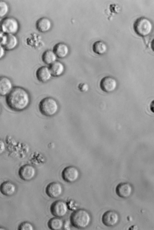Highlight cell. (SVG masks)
<instances>
[{"instance_id":"cell-16","label":"cell","mask_w":154,"mask_h":230,"mask_svg":"<svg viewBox=\"0 0 154 230\" xmlns=\"http://www.w3.org/2000/svg\"><path fill=\"white\" fill-rule=\"evenodd\" d=\"M16 187L12 182L7 181L2 182L0 185V192L4 195L10 196L15 192Z\"/></svg>"},{"instance_id":"cell-28","label":"cell","mask_w":154,"mask_h":230,"mask_svg":"<svg viewBox=\"0 0 154 230\" xmlns=\"http://www.w3.org/2000/svg\"><path fill=\"white\" fill-rule=\"evenodd\" d=\"M150 109L151 111L153 112V101H152L150 105Z\"/></svg>"},{"instance_id":"cell-18","label":"cell","mask_w":154,"mask_h":230,"mask_svg":"<svg viewBox=\"0 0 154 230\" xmlns=\"http://www.w3.org/2000/svg\"><path fill=\"white\" fill-rule=\"evenodd\" d=\"M52 76L58 77L62 75L65 70L64 65L59 61H56L49 67Z\"/></svg>"},{"instance_id":"cell-11","label":"cell","mask_w":154,"mask_h":230,"mask_svg":"<svg viewBox=\"0 0 154 230\" xmlns=\"http://www.w3.org/2000/svg\"><path fill=\"white\" fill-rule=\"evenodd\" d=\"M63 191V187L60 182H54L49 183L47 186L45 192L50 198H56L60 197Z\"/></svg>"},{"instance_id":"cell-29","label":"cell","mask_w":154,"mask_h":230,"mask_svg":"<svg viewBox=\"0 0 154 230\" xmlns=\"http://www.w3.org/2000/svg\"><path fill=\"white\" fill-rule=\"evenodd\" d=\"M4 34V33H3L2 31L0 22V38H1L3 35Z\"/></svg>"},{"instance_id":"cell-3","label":"cell","mask_w":154,"mask_h":230,"mask_svg":"<svg viewBox=\"0 0 154 230\" xmlns=\"http://www.w3.org/2000/svg\"><path fill=\"white\" fill-rule=\"evenodd\" d=\"M38 107L41 113L47 117L54 115L59 109L57 101L51 97H47L42 99L39 103Z\"/></svg>"},{"instance_id":"cell-27","label":"cell","mask_w":154,"mask_h":230,"mask_svg":"<svg viewBox=\"0 0 154 230\" xmlns=\"http://www.w3.org/2000/svg\"><path fill=\"white\" fill-rule=\"evenodd\" d=\"M6 51L4 47L0 44V60L5 56Z\"/></svg>"},{"instance_id":"cell-8","label":"cell","mask_w":154,"mask_h":230,"mask_svg":"<svg viewBox=\"0 0 154 230\" xmlns=\"http://www.w3.org/2000/svg\"><path fill=\"white\" fill-rule=\"evenodd\" d=\"M18 44V39L15 35L4 34L0 38V44L7 51L14 50Z\"/></svg>"},{"instance_id":"cell-1","label":"cell","mask_w":154,"mask_h":230,"mask_svg":"<svg viewBox=\"0 0 154 230\" xmlns=\"http://www.w3.org/2000/svg\"><path fill=\"white\" fill-rule=\"evenodd\" d=\"M30 102V96L28 91L20 86L14 87L6 97L7 106L15 111L20 112L25 110L29 106Z\"/></svg>"},{"instance_id":"cell-14","label":"cell","mask_w":154,"mask_h":230,"mask_svg":"<svg viewBox=\"0 0 154 230\" xmlns=\"http://www.w3.org/2000/svg\"><path fill=\"white\" fill-rule=\"evenodd\" d=\"M133 192L132 186L128 182H122L116 186V192L118 196L123 198H126L131 196Z\"/></svg>"},{"instance_id":"cell-6","label":"cell","mask_w":154,"mask_h":230,"mask_svg":"<svg viewBox=\"0 0 154 230\" xmlns=\"http://www.w3.org/2000/svg\"><path fill=\"white\" fill-rule=\"evenodd\" d=\"M80 173L79 170L73 166L66 167L63 169L61 176L63 179L66 182L72 183L79 179Z\"/></svg>"},{"instance_id":"cell-21","label":"cell","mask_w":154,"mask_h":230,"mask_svg":"<svg viewBox=\"0 0 154 230\" xmlns=\"http://www.w3.org/2000/svg\"><path fill=\"white\" fill-rule=\"evenodd\" d=\"M57 57L53 51L47 50L43 53L42 60L45 64L50 65L57 61Z\"/></svg>"},{"instance_id":"cell-20","label":"cell","mask_w":154,"mask_h":230,"mask_svg":"<svg viewBox=\"0 0 154 230\" xmlns=\"http://www.w3.org/2000/svg\"><path fill=\"white\" fill-rule=\"evenodd\" d=\"M63 220L60 218L53 217L48 221V225L49 228L52 230H60L64 226Z\"/></svg>"},{"instance_id":"cell-9","label":"cell","mask_w":154,"mask_h":230,"mask_svg":"<svg viewBox=\"0 0 154 230\" xmlns=\"http://www.w3.org/2000/svg\"><path fill=\"white\" fill-rule=\"evenodd\" d=\"M36 170L33 166L29 164H25L21 166L18 171L20 178L23 181H28L32 179L35 176Z\"/></svg>"},{"instance_id":"cell-5","label":"cell","mask_w":154,"mask_h":230,"mask_svg":"<svg viewBox=\"0 0 154 230\" xmlns=\"http://www.w3.org/2000/svg\"><path fill=\"white\" fill-rule=\"evenodd\" d=\"M2 32L4 34L15 35L20 29L17 20L12 17H5L0 22Z\"/></svg>"},{"instance_id":"cell-31","label":"cell","mask_w":154,"mask_h":230,"mask_svg":"<svg viewBox=\"0 0 154 230\" xmlns=\"http://www.w3.org/2000/svg\"><path fill=\"white\" fill-rule=\"evenodd\" d=\"M5 229H4V228H3L0 227V230H5Z\"/></svg>"},{"instance_id":"cell-12","label":"cell","mask_w":154,"mask_h":230,"mask_svg":"<svg viewBox=\"0 0 154 230\" xmlns=\"http://www.w3.org/2000/svg\"><path fill=\"white\" fill-rule=\"evenodd\" d=\"M119 220L118 214L116 211L109 210L105 212L103 215L102 221L105 225L112 227L116 225Z\"/></svg>"},{"instance_id":"cell-7","label":"cell","mask_w":154,"mask_h":230,"mask_svg":"<svg viewBox=\"0 0 154 230\" xmlns=\"http://www.w3.org/2000/svg\"><path fill=\"white\" fill-rule=\"evenodd\" d=\"M50 211L52 214L55 217L60 218L63 217L68 213L67 204L63 200L56 201L51 204Z\"/></svg>"},{"instance_id":"cell-19","label":"cell","mask_w":154,"mask_h":230,"mask_svg":"<svg viewBox=\"0 0 154 230\" xmlns=\"http://www.w3.org/2000/svg\"><path fill=\"white\" fill-rule=\"evenodd\" d=\"M53 51L57 57L63 58L69 54V49L66 44L63 43H59L54 46Z\"/></svg>"},{"instance_id":"cell-13","label":"cell","mask_w":154,"mask_h":230,"mask_svg":"<svg viewBox=\"0 0 154 230\" xmlns=\"http://www.w3.org/2000/svg\"><path fill=\"white\" fill-rule=\"evenodd\" d=\"M14 87L12 81L8 77L0 76V96H7Z\"/></svg>"},{"instance_id":"cell-26","label":"cell","mask_w":154,"mask_h":230,"mask_svg":"<svg viewBox=\"0 0 154 230\" xmlns=\"http://www.w3.org/2000/svg\"><path fill=\"white\" fill-rule=\"evenodd\" d=\"M5 149L6 146L4 141L0 139V155L5 152Z\"/></svg>"},{"instance_id":"cell-23","label":"cell","mask_w":154,"mask_h":230,"mask_svg":"<svg viewBox=\"0 0 154 230\" xmlns=\"http://www.w3.org/2000/svg\"><path fill=\"white\" fill-rule=\"evenodd\" d=\"M10 10L8 3L5 1L0 0V18L5 17L9 13Z\"/></svg>"},{"instance_id":"cell-10","label":"cell","mask_w":154,"mask_h":230,"mask_svg":"<svg viewBox=\"0 0 154 230\" xmlns=\"http://www.w3.org/2000/svg\"><path fill=\"white\" fill-rule=\"evenodd\" d=\"M117 84L116 79L110 76H106L100 80L99 86L101 90L106 93L113 92L116 89Z\"/></svg>"},{"instance_id":"cell-25","label":"cell","mask_w":154,"mask_h":230,"mask_svg":"<svg viewBox=\"0 0 154 230\" xmlns=\"http://www.w3.org/2000/svg\"><path fill=\"white\" fill-rule=\"evenodd\" d=\"M78 87L80 91L82 92H86L88 91L89 88L88 84L85 83L79 84L78 85Z\"/></svg>"},{"instance_id":"cell-24","label":"cell","mask_w":154,"mask_h":230,"mask_svg":"<svg viewBox=\"0 0 154 230\" xmlns=\"http://www.w3.org/2000/svg\"><path fill=\"white\" fill-rule=\"evenodd\" d=\"M19 230H33L34 227L30 222L25 221L21 223L18 227Z\"/></svg>"},{"instance_id":"cell-17","label":"cell","mask_w":154,"mask_h":230,"mask_svg":"<svg viewBox=\"0 0 154 230\" xmlns=\"http://www.w3.org/2000/svg\"><path fill=\"white\" fill-rule=\"evenodd\" d=\"M36 26L39 32L45 33L48 32L52 26L50 20L46 17H42L39 19L36 22Z\"/></svg>"},{"instance_id":"cell-15","label":"cell","mask_w":154,"mask_h":230,"mask_svg":"<svg viewBox=\"0 0 154 230\" xmlns=\"http://www.w3.org/2000/svg\"><path fill=\"white\" fill-rule=\"evenodd\" d=\"M36 76L38 80L42 83H46L51 78L52 75L49 67L42 66L36 70Z\"/></svg>"},{"instance_id":"cell-4","label":"cell","mask_w":154,"mask_h":230,"mask_svg":"<svg viewBox=\"0 0 154 230\" xmlns=\"http://www.w3.org/2000/svg\"><path fill=\"white\" fill-rule=\"evenodd\" d=\"M134 31L138 36L144 37L148 35L151 32L152 25L147 18L141 17L137 19L133 25Z\"/></svg>"},{"instance_id":"cell-30","label":"cell","mask_w":154,"mask_h":230,"mask_svg":"<svg viewBox=\"0 0 154 230\" xmlns=\"http://www.w3.org/2000/svg\"><path fill=\"white\" fill-rule=\"evenodd\" d=\"M2 111V107L0 104V114L1 112Z\"/></svg>"},{"instance_id":"cell-2","label":"cell","mask_w":154,"mask_h":230,"mask_svg":"<svg viewBox=\"0 0 154 230\" xmlns=\"http://www.w3.org/2000/svg\"><path fill=\"white\" fill-rule=\"evenodd\" d=\"M91 216L87 210L80 209L74 211L71 214L70 220L72 225L78 229H84L88 227L91 221Z\"/></svg>"},{"instance_id":"cell-22","label":"cell","mask_w":154,"mask_h":230,"mask_svg":"<svg viewBox=\"0 0 154 230\" xmlns=\"http://www.w3.org/2000/svg\"><path fill=\"white\" fill-rule=\"evenodd\" d=\"M107 47L106 44L101 41H97L94 42L92 46L93 52L99 55L104 54L106 51Z\"/></svg>"}]
</instances>
